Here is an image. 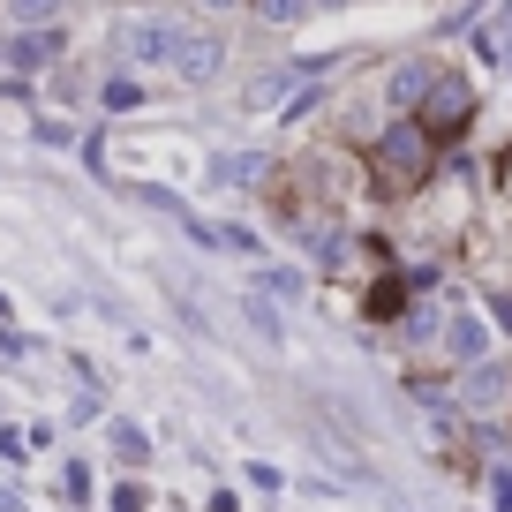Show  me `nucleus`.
<instances>
[{
    "label": "nucleus",
    "instance_id": "obj_23",
    "mask_svg": "<svg viewBox=\"0 0 512 512\" xmlns=\"http://www.w3.org/2000/svg\"><path fill=\"white\" fill-rule=\"evenodd\" d=\"M204 8H211V16H234V8H241V0H204Z\"/></svg>",
    "mask_w": 512,
    "mask_h": 512
},
{
    "label": "nucleus",
    "instance_id": "obj_3",
    "mask_svg": "<svg viewBox=\"0 0 512 512\" xmlns=\"http://www.w3.org/2000/svg\"><path fill=\"white\" fill-rule=\"evenodd\" d=\"M467 113H475V91H467V76H430V98H422V128H430V136H452Z\"/></svg>",
    "mask_w": 512,
    "mask_h": 512
},
{
    "label": "nucleus",
    "instance_id": "obj_10",
    "mask_svg": "<svg viewBox=\"0 0 512 512\" xmlns=\"http://www.w3.org/2000/svg\"><path fill=\"white\" fill-rule=\"evenodd\" d=\"M106 445H113V460H121V467H144L151 460V437L136 430V422H106Z\"/></svg>",
    "mask_w": 512,
    "mask_h": 512
},
{
    "label": "nucleus",
    "instance_id": "obj_16",
    "mask_svg": "<svg viewBox=\"0 0 512 512\" xmlns=\"http://www.w3.org/2000/svg\"><path fill=\"white\" fill-rule=\"evenodd\" d=\"M256 8H264L272 23H302L309 16V0H256Z\"/></svg>",
    "mask_w": 512,
    "mask_h": 512
},
{
    "label": "nucleus",
    "instance_id": "obj_13",
    "mask_svg": "<svg viewBox=\"0 0 512 512\" xmlns=\"http://www.w3.org/2000/svg\"><path fill=\"white\" fill-rule=\"evenodd\" d=\"M249 324H256V339H272V347H279V339H287V324H279V309L264 302V294H256V302H249Z\"/></svg>",
    "mask_w": 512,
    "mask_h": 512
},
{
    "label": "nucleus",
    "instance_id": "obj_8",
    "mask_svg": "<svg viewBox=\"0 0 512 512\" xmlns=\"http://www.w3.org/2000/svg\"><path fill=\"white\" fill-rule=\"evenodd\" d=\"M384 98H392V106H400V113H415L422 98H430V68H422V61L392 68V83H384Z\"/></svg>",
    "mask_w": 512,
    "mask_h": 512
},
{
    "label": "nucleus",
    "instance_id": "obj_15",
    "mask_svg": "<svg viewBox=\"0 0 512 512\" xmlns=\"http://www.w3.org/2000/svg\"><path fill=\"white\" fill-rule=\"evenodd\" d=\"M317 98H324V83H302V91H294L279 113H287V121H302V113H317Z\"/></svg>",
    "mask_w": 512,
    "mask_h": 512
},
{
    "label": "nucleus",
    "instance_id": "obj_7",
    "mask_svg": "<svg viewBox=\"0 0 512 512\" xmlns=\"http://www.w3.org/2000/svg\"><path fill=\"white\" fill-rule=\"evenodd\" d=\"M264 174H272L264 151H219V159H211V181H219V189H256Z\"/></svg>",
    "mask_w": 512,
    "mask_h": 512
},
{
    "label": "nucleus",
    "instance_id": "obj_14",
    "mask_svg": "<svg viewBox=\"0 0 512 512\" xmlns=\"http://www.w3.org/2000/svg\"><path fill=\"white\" fill-rule=\"evenodd\" d=\"M294 76H309V68H294ZM287 68H272V76H264V83H256V106H287Z\"/></svg>",
    "mask_w": 512,
    "mask_h": 512
},
{
    "label": "nucleus",
    "instance_id": "obj_18",
    "mask_svg": "<svg viewBox=\"0 0 512 512\" xmlns=\"http://www.w3.org/2000/svg\"><path fill=\"white\" fill-rule=\"evenodd\" d=\"M106 505H113V512H144V490H136V482H121V490H113Z\"/></svg>",
    "mask_w": 512,
    "mask_h": 512
},
{
    "label": "nucleus",
    "instance_id": "obj_1",
    "mask_svg": "<svg viewBox=\"0 0 512 512\" xmlns=\"http://www.w3.org/2000/svg\"><path fill=\"white\" fill-rule=\"evenodd\" d=\"M430 144H437V136L422 121H392L377 136V174L392 181V189H415V181L430 174Z\"/></svg>",
    "mask_w": 512,
    "mask_h": 512
},
{
    "label": "nucleus",
    "instance_id": "obj_20",
    "mask_svg": "<svg viewBox=\"0 0 512 512\" xmlns=\"http://www.w3.org/2000/svg\"><path fill=\"white\" fill-rule=\"evenodd\" d=\"M31 452V437H16V430H0V460H23Z\"/></svg>",
    "mask_w": 512,
    "mask_h": 512
},
{
    "label": "nucleus",
    "instance_id": "obj_2",
    "mask_svg": "<svg viewBox=\"0 0 512 512\" xmlns=\"http://www.w3.org/2000/svg\"><path fill=\"white\" fill-rule=\"evenodd\" d=\"M174 46H181V23H166V16H128L113 31V53L128 68H174Z\"/></svg>",
    "mask_w": 512,
    "mask_h": 512
},
{
    "label": "nucleus",
    "instance_id": "obj_6",
    "mask_svg": "<svg viewBox=\"0 0 512 512\" xmlns=\"http://www.w3.org/2000/svg\"><path fill=\"white\" fill-rule=\"evenodd\" d=\"M490 332H497V324L482 317V309H460V317H445V347L460 354V362H482V354H490Z\"/></svg>",
    "mask_w": 512,
    "mask_h": 512
},
{
    "label": "nucleus",
    "instance_id": "obj_24",
    "mask_svg": "<svg viewBox=\"0 0 512 512\" xmlns=\"http://www.w3.org/2000/svg\"><path fill=\"white\" fill-rule=\"evenodd\" d=\"M0 68H8V46H0Z\"/></svg>",
    "mask_w": 512,
    "mask_h": 512
},
{
    "label": "nucleus",
    "instance_id": "obj_5",
    "mask_svg": "<svg viewBox=\"0 0 512 512\" xmlns=\"http://www.w3.org/2000/svg\"><path fill=\"white\" fill-rule=\"evenodd\" d=\"M512 400V369L505 362H467V384H460V407H475V415H490V407H505Z\"/></svg>",
    "mask_w": 512,
    "mask_h": 512
},
{
    "label": "nucleus",
    "instance_id": "obj_22",
    "mask_svg": "<svg viewBox=\"0 0 512 512\" xmlns=\"http://www.w3.org/2000/svg\"><path fill=\"white\" fill-rule=\"evenodd\" d=\"M0 512H31V505H23V497L8 490V482H0Z\"/></svg>",
    "mask_w": 512,
    "mask_h": 512
},
{
    "label": "nucleus",
    "instance_id": "obj_17",
    "mask_svg": "<svg viewBox=\"0 0 512 512\" xmlns=\"http://www.w3.org/2000/svg\"><path fill=\"white\" fill-rule=\"evenodd\" d=\"M264 294H279V302H294V294H302V272H264Z\"/></svg>",
    "mask_w": 512,
    "mask_h": 512
},
{
    "label": "nucleus",
    "instance_id": "obj_4",
    "mask_svg": "<svg viewBox=\"0 0 512 512\" xmlns=\"http://www.w3.org/2000/svg\"><path fill=\"white\" fill-rule=\"evenodd\" d=\"M226 68V38L219 31H181V46H174V76L181 83H211Z\"/></svg>",
    "mask_w": 512,
    "mask_h": 512
},
{
    "label": "nucleus",
    "instance_id": "obj_9",
    "mask_svg": "<svg viewBox=\"0 0 512 512\" xmlns=\"http://www.w3.org/2000/svg\"><path fill=\"white\" fill-rule=\"evenodd\" d=\"M53 53H61V31H46V23H31V31H23L16 46H8V61H16V68H46Z\"/></svg>",
    "mask_w": 512,
    "mask_h": 512
},
{
    "label": "nucleus",
    "instance_id": "obj_25",
    "mask_svg": "<svg viewBox=\"0 0 512 512\" xmlns=\"http://www.w3.org/2000/svg\"><path fill=\"white\" fill-rule=\"evenodd\" d=\"M324 8H332V0H324Z\"/></svg>",
    "mask_w": 512,
    "mask_h": 512
},
{
    "label": "nucleus",
    "instance_id": "obj_21",
    "mask_svg": "<svg viewBox=\"0 0 512 512\" xmlns=\"http://www.w3.org/2000/svg\"><path fill=\"white\" fill-rule=\"evenodd\" d=\"M490 317H497V324L512 332V294H490Z\"/></svg>",
    "mask_w": 512,
    "mask_h": 512
},
{
    "label": "nucleus",
    "instance_id": "obj_11",
    "mask_svg": "<svg viewBox=\"0 0 512 512\" xmlns=\"http://www.w3.org/2000/svg\"><path fill=\"white\" fill-rule=\"evenodd\" d=\"M144 83H136V76H106V83H98V106H106V113H128V106H144Z\"/></svg>",
    "mask_w": 512,
    "mask_h": 512
},
{
    "label": "nucleus",
    "instance_id": "obj_12",
    "mask_svg": "<svg viewBox=\"0 0 512 512\" xmlns=\"http://www.w3.org/2000/svg\"><path fill=\"white\" fill-rule=\"evenodd\" d=\"M61 8H68V0H8V23H23V31H31V23H53Z\"/></svg>",
    "mask_w": 512,
    "mask_h": 512
},
{
    "label": "nucleus",
    "instance_id": "obj_19",
    "mask_svg": "<svg viewBox=\"0 0 512 512\" xmlns=\"http://www.w3.org/2000/svg\"><path fill=\"white\" fill-rule=\"evenodd\" d=\"M407 339H437V317H430V309H407Z\"/></svg>",
    "mask_w": 512,
    "mask_h": 512
}]
</instances>
